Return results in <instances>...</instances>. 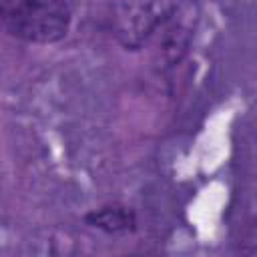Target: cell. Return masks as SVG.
Masks as SVG:
<instances>
[{
	"label": "cell",
	"instance_id": "obj_1",
	"mask_svg": "<svg viewBox=\"0 0 257 257\" xmlns=\"http://www.w3.org/2000/svg\"><path fill=\"white\" fill-rule=\"evenodd\" d=\"M0 18L14 38L52 44L66 36L70 8L64 0H0Z\"/></svg>",
	"mask_w": 257,
	"mask_h": 257
},
{
	"label": "cell",
	"instance_id": "obj_2",
	"mask_svg": "<svg viewBox=\"0 0 257 257\" xmlns=\"http://www.w3.org/2000/svg\"><path fill=\"white\" fill-rule=\"evenodd\" d=\"M175 0H122L114 26L124 46H141L147 36L175 12Z\"/></svg>",
	"mask_w": 257,
	"mask_h": 257
},
{
	"label": "cell",
	"instance_id": "obj_3",
	"mask_svg": "<svg viewBox=\"0 0 257 257\" xmlns=\"http://www.w3.org/2000/svg\"><path fill=\"white\" fill-rule=\"evenodd\" d=\"M86 223L108 231V233H118V231H131L135 229V213L126 207L112 205V207H102L86 215Z\"/></svg>",
	"mask_w": 257,
	"mask_h": 257
}]
</instances>
